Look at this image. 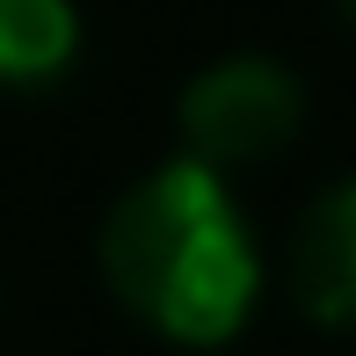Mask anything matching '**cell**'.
I'll list each match as a JSON object with an SVG mask.
<instances>
[{
    "label": "cell",
    "instance_id": "1",
    "mask_svg": "<svg viewBox=\"0 0 356 356\" xmlns=\"http://www.w3.org/2000/svg\"><path fill=\"white\" fill-rule=\"evenodd\" d=\"M102 277L153 334L218 349L248 327L262 298V254L248 211L233 204V182L182 153L109 211Z\"/></svg>",
    "mask_w": 356,
    "mask_h": 356
},
{
    "label": "cell",
    "instance_id": "2",
    "mask_svg": "<svg viewBox=\"0 0 356 356\" xmlns=\"http://www.w3.org/2000/svg\"><path fill=\"white\" fill-rule=\"evenodd\" d=\"M175 117H182V153L225 175V168H254V160L284 153L298 138L305 88L284 58L240 51V58H218V66H204L189 80Z\"/></svg>",
    "mask_w": 356,
    "mask_h": 356
},
{
    "label": "cell",
    "instance_id": "3",
    "mask_svg": "<svg viewBox=\"0 0 356 356\" xmlns=\"http://www.w3.org/2000/svg\"><path fill=\"white\" fill-rule=\"evenodd\" d=\"M291 291L320 327H356V175L305 204L291 233Z\"/></svg>",
    "mask_w": 356,
    "mask_h": 356
},
{
    "label": "cell",
    "instance_id": "4",
    "mask_svg": "<svg viewBox=\"0 0 356 356\" xmlns=\"http://www.w3.org/2000/svg\"><path fill=\"white\" fill-rule=\"evenodd\" d=\"M80 15L73 0H0V88H44L73 66Z\"/></svg>",
    "mask_w": 356,
    "mask_h": 356
},
{
    "label": "cell",
    "instance_id": "5",
    "mask_svg": "<svg viewBox=\"0 0 356 356\" xmlns=\"http://www.w3.org/2000/svg\"><path fill=\"white\" fill-rule=\"evenodd\" d=\"M334 8H342V15H349V22H356V0H334Z\"/></svg>",
    "mask_w": 356,
    "mask_h": 356
}]
</instances>
